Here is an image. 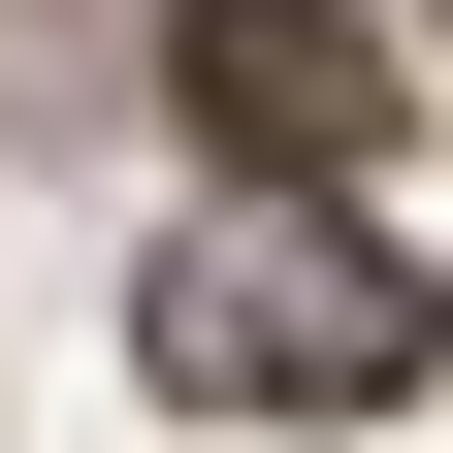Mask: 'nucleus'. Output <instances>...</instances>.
Returning <instances> with one entry per match:
<instances>
[{"label":"nucleus","instance_id":"nucleus-1","mask_svg":"<svg viewBox=\"0 0 453 453\" xmlns=\"http://www.w3.org/2000/svg\"><path fill=\"white\" fill-rule=\"evenodd\" d=\"M130 357L195 388V421H388V388H453V259L324 226V162H226V226L162 259Z\"/></svg>","mask_w":453,"mask_h":453},{"label":"nucleus","instance_id":"nucleus-2","mask_svg":"<svg viewBox=\"0 0 453 453\" xmlns=\"http://www.w3.org/2000/svg\"><path fill=\"white\" fill-rule=\"evenodd\" d=\"M162 97H195V162H357L388 97V0H162Z\"/></svg>","mask_w":453,"mask_h":453}]
</instances>
